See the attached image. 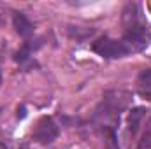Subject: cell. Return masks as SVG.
Instances as JSON below:
<instances>
[{
    "label": "cell",
    "instance_id": "6da1fadb",
    "mask_svg": "<svg viewBox=\"0 0 151 149\" xmlns=\"http://www.w3.org/2000/svg\"><path fill=\"white\" fill-rule=\"evenodd\" d=\"M130 102H132V95L127 90H107L100 104L95 107L91 114V125L97 130H100L104 135L113 132L118 133L121 116L128 109Z\"/></svg>",
    "mask_w": 151,
    "mask_h": 149
},
{
    "label": "cell",
    "instance_id": "7a4b0ae2",
    "mask_svg": "<svg viewBox=\"0 0 151 149\" xmlns=\"http://www.w3.org/2000/svg\"><path fill=\"white\" fill-rule=\"evenodd\" d=\"M121 23H123V28H125L121 39L127 42V46L132 49V53H139V51L146 49V46L150 44L151 35L141 4L128 2L123 9Z\"/></svg>",
    "mask_w": 151,
    "mask_h": 149
},
{
    "label": "cell",
    "instance_id": "3957f363",
    "mask_svg": "<svg viewBox=\"0 0 151 149\" xmlns=\"http://www.w3.org/2000/svg\"><path fill=\"white\" fill-rule=\"evenodd\" d=\"M93 53H97L104 60H119L125 58L132 53V49L127 46L123 39H113V37H99L91 44Z\"/></svg>",
    "mask_w": 151,
    "mask_h": 149
},
{
    "label": "cell",
    "instance_id": "277c9868",
    "mask_svg": "<svg viewBox=\"0 0 151 149\" xmlns=\"http://www.w3.org/2000/svg\"><path fill=\"white\" fill-rule=\"evenodd\" d=\"M58 135H60L58 125L55 123L53 117H47V116H44V117L39 119L35 128H34V132H32V139L37 144H42V146L53 144L58 139Z\"/></svg>",
    "mask_w": 151,
    "mask_h": 149
},
{
    "label": "cell",
    "instance_id": "5b68a950",
    "mask_svg": "<svg viewBox=\"0 0 151 149\" xmlns=\"http://www.w3.org/2000/svg\"><path fill=\"white\" fill-rule=\"evenodd\" d=\"M40 46H42V39H30V40H25V42L21 44V47L16 51L14 62L19 63V65H28V63L32 62L34 53L37 51Z\"/></svg>",
    "mask_w": 151,
    "mask_h": 149
},
{
    "label": "cell",
    "instance_id": "8992f818",
    "mask_svg": "<svg viewBox=\"0 0 151 149\" xmlns=\"http://www.w3.org/2000/svg\"><path fill=\"white\" fill-rule=\"evenodd\" d=\"M12 25L16 28V34L19 37H23L25 40H30L34 37V23L30 21V18L25 12L14 11L12 12Z\"/></svg>",
    "mask_w": 151,
    "mask_h": 149
},
{
    "label": "cell",
    "instance_id": "52a82bcc",
    "mask_svg": "<svg viewBox=\"0 0 151 149\" xmlns=\"http://www.w3.org/2000/svg\"><path fill=\"white\" fill-rule=\"evenodd\" d=\"M146 107H132L128 111V119H127V137L128 139H134L144 116H146Z\"/></svg>",
    "mask_w": 151,
    "mask_h": 149
},
{
    "label": "cell",
    "instance_id": "ba28073f",
    "mask_svg": "<svg viewBox=\"0 0 151 149\" xmlns=\"http://www.w3.org/2000/svg\"><path fill=\"white\" fill-rule=\"evenodd\" d=\"M135 88H137V93L142 98L151 100V69H144L141 74L137 75Z\"/></svg>",
    "mask_w": 151,
    "mask_h": 149
},
{
    "label": "cell",
    "instance_id": "9c48e42d",
    "mask_svg": "<svg viewBox=\"0 0 151 149\" xmlns=\"http://www.w3.org/2000/svg\"><path fill=\"white\" fill-rule=\"evenodd\" d=\"M137 149H151V117L146 121L144 132L141 135V140L137 142Z\"/></svg>",
    "mask_w": 151,
    "mask_h": 149
},
{
    "label": "cell",
    "instance_id": "30bf717a",
    "mask_svg": "<svg viewBox=\"0 0 151 149\" xmlns=\"http://www.w3.org/2000/svg\"><path fill=\"white\" fill-rule=\"evenodd\" d=\"M0 149H9V148H7V146H5L4 142H0Z\"/></svg>",
    "mask_w": 151,
    "mask_h": 149
},
{
    "label": "cell",
    "instance_id": "8fae6325",
    "mask_svg": "<svg viewBox=\"0 0 151 149\" xmlns=\"http://www.w3.org/2000/svg\"><path fill=\"white\" fill-rule=\"evenodd\" d=\"M0 84H2V72H0Z\"/></svg>",
    "mask_w": 151,
    "mask_h": 149
}]
</instances>
